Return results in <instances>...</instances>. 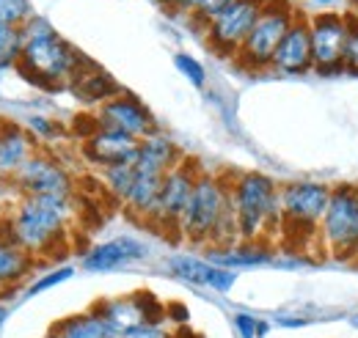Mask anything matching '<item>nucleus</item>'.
<instances>
[{
    "label": "nucleus",
    "mask_w": 358,
    "mask_h": 338,
    "mask_svg": "<svg viewBox=\"0 0 358 338\" xmlns=\"http://www.w3.org/2000/svg\"><path fill=\"white\" fill-rule=\"evenodd\" d=\"M6 316H8V308H6V305H0V328H3V322H6Z\"/></svg>",
    "instance_id": "f704fd0d"
},
{
    "label": "nucleus",
    "mask_w": 358,
    "mask_h": 338,
    "mask_svg": "<svg viewBox=\"0 0 358 338\" xmlns=\"http://www.w3.org/2000/svg\"><path fill=\"white\" fill-rule=\"evenodd\" d=\"M22 34H25V44H22V55L17 66L34 83L45 85V88L69 85L78 78V72L89 64L80 55V50H75L42 17H34L22 28Z\"/></svg>",
    "instance_id": "f257e3e1"
},
{
    "label": "nucleus",
    "mask_w": 358,
    "mask_h": 338,
    "mask_svg": "<svg viewBox=\"0 0 358 338\" xmlns=\"http://www.w3.org/2000/svg\"><path fill=\"white\" fill-rule=\"evenodd\" d=\"M124 338H174L163 325H141L133 333H127Z\"/></svg>",
    "instance_id": "473e14b6"
},
{
    "label": "nucleus",
    "mask_w": 358,
    "mask_h": 338,
    "mask_svg": "<svg viewBox=\"0 0 358 338\" xmlns=\"http://www.w3.org/2000/svg\"><path fill=\"white\" fill-rule=\"evenodd\" d=\"M47 338H52V336H47Z\"/></svg>",
    "instance_id": "58836bf2"
},
{
    "label": "nucleus",
    "mask_w": 358,
    "mask_h": 338,
    "mask_svg": "<svg viewBox=\"0 0 358 338\" xmlns=\"http://www.w3.org/2000/svg\"><path fill=\"white\" fill-rule=\"evenodd\" d=\"M169 267L182 281L196 284V286H207V289H215V292H229L237 284V272L234 270L218 267L210 258H199V256L177 254L169 258Z\"/></svg>",
    "instance_id": "f3484780"
},
{
    "label": "nucleus",
    "mask_w": 358,
    "mask_h": 338,
    "mask_svg": "<svg viewBox=\"0 0 358 338\" xmlns=\"http://www.w3.org/2000/svg\"><path fill=\"white\" fill-rule=\"evenodd\" d=\"M342 69L348 75L358 78V20L350 14V36H348V47H345V64Z\"/></svg>",
    "instance_id": "7c9ffc66"
},
{
    "label": "nucleus",
    "mask_w": 358,
    "mask_h": 338,
    "mask_svg": "<svg viewBox=\"0 0 358 338\" xmlns=\"http://www.w3.org/2000/svg\"><path fill=\"white\" fill-rule=\"evenodd\" d=\"M0 124H3V122H0Z\"/></svg>",
    "instance_id": "ea45409f"
},
{
    "label": "nucleus",
    "mask_w": 358,
    "mask_h": 338,
    "mask_svg": "<svg viewBox=\"0 0 358 338\" xmlns=\"http://www.w3.org/2000/svg\"><path fill=\"white\" fill-rule=\"evenodd\" d=\"M309 36H312V58L317 75H339L345 72V47L350 36V11H331L322 8L309 14Z\"/></svg>",
    "instance_id": "6e6552de"
},
{
    "label": "nucleus",
    "mask_w": 358,
    "mask_h": 338,
    "mask_svg": "<svg viewBox=\"0 0 358 338\" xmlns=\"http://www.w3.org/2000/svg\"><path fill=\"white\" fill-rule=\"evenodd\" d=\"M69 85H72V91L78 94V99H83V102H89V105H105L108 99H113V96L122 94V85L116 83L108 72L96 69L91 61L78 72V78Z\"/></svg>",
    "instance_id": "412c9836"
},
{
    "label": "nucleus",
    "mask_w": 358,
    "mask_h": 338,
    "mask_svg": "<svg viewBox=\"0 0 358 338\" xmlns=\"http://www.w3.org/2000/svg\"><path fill=\"white\" fill-rule=\"evenodd\" d=\"M229 210H231V179L201 170L179 223V240L210 248L215 228L221 226Z\"/></svg>",
    "instance_id": "39448f33"
},
{
    "label": "nucleus",
    "mask_w": 358,
    "mask_h": 338,
    "mask_svg": "<svg viewBox=\"0 0 358 338\" xmlns=\"http://www.w3.org/2000/svg\"><path fill=\"white\" fill-rule=\"evenodd\" d=\"M199 173H201V168L193 160H182L177 168L169 170L166 179H163V187H160V198H157L155 214H152V220L146 226H152L155 231H160L166 237L179 240V223H182V214H185L187 201L193 196Z\"/></svg>",
    "instance_id": "1a4fd4ad"
},
{
    "label": "nucleus",
    "mask_w": 358,
    "mask_h": 338,
    "mask_svg": "<svg viewBox=\"0 0 358 338\" xmlns=\"http://www.w3.org/2000/svg\"><path fill=\"white\" fill-rule=\"evenodd\" d=\"M207 258L226 270H240V267H259L273 261V251L265 242H234L229 248H210Z\"/></svg>",
    "instance_id": "4be33fe9"
},
{
    "label": "nucleus",
    "mask_w": 358,
    "mask_h": 338,
    "mask_svg": "<svg viewBox=\"0 0 358 338\" xmlns=\"http://www.w3.org/2000/svg\"><path fill=\"white\" fill-rule=\"evenodd\" d=\"M163 173H152V170H141L135 168V182L124 198V210L130 217L141 220V223H149L155 207H157V198H160V187H163Z\"/></svg>",
    "instance_id": "aec40b11"
},
{
    "label": "nucleus",
    "mask_w": 358,
    "mask_h": 338,
    "mask_svg": "<svg viewBox=\"0 0 358 338\" xmlns=\"http://www.w3.org/2000/svg\"><path fill=\"white\" fill-rule=\"evenodd\" d=\"M34 267V256L22 245L14 242L8 228L0 234V286H14L20 284Z\"/></svg>",
    "instance_id": "5701e85b"
},
{
    "label": "nucleus",
    "mask_w": 358,
    "mask_h": 338,
    "mask_svg": "<svg viewBox=\"0 0 358 338\" xmlns=\"http://www.w3.org/2000/svg\"><path fill=\"white\" fill-rule=\"evenodd\" d=\"M28 132L34 135V138H50L52 132H55V124L45 119V116H31L28 119Z\"/></svg>",
    "instance_id": "2f4dec72"
},
{
    "label": "nucleus",
    "mask_w": 358,
    "mask_h": 338,
    "mask_svg": "<svg viewBox=\"0 0 358 338\" xmlns=\"http://www.w3.org/2000/svg\"><path fill=\"white\" fill-rule=\"evenodd\" d=\"M174 66H177L179 75H185V80H187L190 85L201 88V85L207 83V72H204L201 61H196L193 55H187V52H177V55H174Z\"/></svg>",
    "instance_id": "cd10ccee"
},
{
    "label": "nucleus",
    "mask_w": 358,
    "mask_h": 338,
    "mask_svg": "<svg viewBox=\"0 0 358 338\" xmlns=\"http://www.w3.org/2000/svg\"><path fill=\"white\" fill-rule=\"evenodd\" d=\"M75 275V267H58L55 272H47V275H42L36 284H31V289H28V295H42V292H47V289H52V286H58V284H64V281H69Z\"/></svg>",
    "instance_id": "c85d7f7f"
},
{
    "label": "nucleus",
    "mask_w": 358,
    "mask_h": 338,
    "mask_svg": "<svg viewBox=\"0 0 358 338\" xmlns=\"http://www.w3.org/2000/svg\"><path fill=\"white\" fill-rule=\"evenodd\" d=\"M270 69L273 72H281V75H309V72H314L309 20L303 14H298V20L292 22V28L281 39L275 55H273Z\"/></svg>",
    "instance_id": "2eb2a0df"
},
{
    "label": "nucleus",
    "mask_w": 358,
    "mask_h": 338,
    "mask_svg": "<svg viewBox=\"0 0 358 338\" xmlns=\"http://www.w3.org/2000/svg\"><path fill=\"white\" fill-rule=\"evenodd\" d=\"M96 124L108 129H119L124 135H130L135 140H143L149 135L157 132V124H155V116L149 113V108L133 96V94H119L113 99H108L105 105H99L96 110Z\"/></svg>",
    "instance_id": "ddd939ff"
},
{
    "label": "nucleus",
    "mask_w": 358,
    "mask_h": 338,
    "mask_svg": "<svg viewBox=\"0 0 358 338\" xmlns=\"http://www.w3.org/2000/svg\"><path fill=\"white\" fill-rule=\"evenodd\" d=\"M298 20V8L289 0H265V8L251 28L243 50L237 52V66L245 72H268L273 55L278 50L281 39Z\"/></svg>",
    "instance_id": "423d86ee"
},
{
    "label": "nucleus",
    "mask_w": 358,
    "mask_h": 338,
    "mask_svg": "<svg viewBox=\"0 0 358 338\" xmlns=\"http://www.w3.org/2000/svg\"><path fill=\"white\" fill-rule=\"evenodd\" d=\"M146 256H149V248L141 240L116 237V240H108V242L94 245L89 254L83 256L80 267L86 272H113V270H122L127 264H135V261H141Z\"/></svg>",
    "instance_id": "dca6fc26"
},
{
    "label": "nucleus",
    "mask_w": 358,
    "mask_h": 338,
    "mask_svg": "<svg viewBox=\"0 0 358 338\" xmlns=\"http://www.w3.org/2000/svg\"><path fill=\"white\" fill-rule=\"evenodd\" d=\"M34 20L31 0H0V22L8 28H25Z\"/></svg>",
    "instance_id": "bb28decb"
},
{
    "label": "nucleus",
    "mask_w": 358,
    "mask_h": 338,
    "mask_svg": "<svg viewBox=\"0 0 358 338\" xmlns=\"http://www.w3.org/2000/svg\"><path fill=\"white\" fill-rule=\"evenodd\" d=\"M231 210L240 242L268 245L275 234H281V184L257 170L231 176Z\"/></svg>",
    "instance_id": "f03ea898"
},
{
    "label": "nucleus",
    "mask_w": 358,
    "mask_h": 338,
    "mask_svg": "<svg viewBox=\"0 0 358 338\" xmlns=\"http://www.w3.org/2000/svg\"><path fill=\"white\" fill-rule=\"evenodd\" d=\"M138 143L130 135L119 129L96 127L89 138H83V157L99 170L122 166V163H135L138 157Z\"/></svg>",
    "instance_id": "4468645a"
},
{
    "label": "nucleus",
    "mask_w": 358,
    "mask_h": 338,
    "mask_svg": "<svg viewBox=\"0 0 358 338\" xmlns=\"http://www.w3.org/2000/svg\"><path fill=\"white\" fill-rule=\"evenodd\" d=\"M22 196H72L75 179L52 154L34 152L25 166L11 176Z\"/></svg>",
    "instance_id": "9b49d317"
},
{
    "label": "nucleus",
    "mask_w": 358,
    "mask_h": 338,
    "mask_svg": "<svg viewBox=\"0 0 358 338\" xmlns=\"http://www.w3.org/2000/svg\"><path fill=\"white\" fill-rule=\"evenodd\" d=\"M182 160H185V157H182L177 143H174L169 135H163V132L157 129L155 135H149V138H143V140L138 143L135 168L152 170V173H163V176H166L171 168H177Z\"/></svg>",
    "instance_id": "6ab92c4d"
},
{
    "label": "nucleus",
    "mask_w": 358,
    "mask_h": 338,
    "mask_svg": "<svg viewBox=\"0 0 358 338\" xmlns=\"http://www.w3.org/2000/svg\"><path fill=\"white\" fill-rule=\"evenodd\" d=\"M34 152H36V140L28 127H20L14 122L0 124V173L3 176H14Z\"/></svg>",
    "instance_id": "a211bd4d"
},
{
    "label": "nucleus",
    "mask_w": 358,
    "mask_h": 338,
    "mask_svg": "<svg viewBox=\"0 0 358 338\" xmlns=\"http://www.w3.org/2000/svg\"><path fill=\"white\" fill-rule=\"evenodd\" d=\"M317 240L320 251L334 258L358 256V184H334Z\"/></svg>",
    "instance_id": "0eeeda50"
},
{
    "label": "nucleus",
    "mask_w": 358,
    "mask_h": 338,
    "mask_svg": "<svg viewBox=\"0 0 358 338\" xmlns=\"http://www.w3.org/2000/svg\"><path fill=\"white\" fill-rule=\"evenodd\" d=\"M116 336H127L141 325H160L166 316V308L155 300L152 292H135L133 297L105 300L94 308Z\"/></svg>",
    "instance_id": "f8f14e48"
},
{
    "label": "nucleus",
    "mask_w": 358,
    "mask_h": 338,
    "mask_svg": "<svg viewBox=\"0 0 358 338\" xmlns=\"http://www.w3.org/2000/svg\"><path fill=\"white\" fill-rule=\"evenodd\" d=\"M52 338H116V333L110 330V325L96 314H78V316H69L64 322H58L52 330Z\"/></svg>",
    "instance_id": "b1692460"
},
{
    "label": "nucleus",
    "mask_w": 358,
    "mask_h": 338,
    "mask_svg": "<svg viewBox=\"0 0 358 338\" xmlns=\"http://www.w3.org/2000/svg\"><path fill=\"white\" fill-rule=\"evenodd\" d=\"M116 338H124V336H116Z\"/></svg>",
    "instance_id": "4c0bfd02"
},
{
    "label": "nucleus",
    "mask_w": 358,
    "mask_h": 338,
    "mask_svg": "<svg viewBox=\"0 0 358 338\" xmlns=\"http://www.w3.org/2000/svg\"><path fill=\"white\" fill-rule=\"evenodd\" d=\"M234 328H237L240 338H262L268 333V325L251 314H234Z\"/></svg>",
    "instance_id": "c756f323"
},
{
    "label": "nucleus",
    "mask_w": 358,
    "mask_h": 338,
    "mask_svg": "<svg viewBox=\"0 0 358 338\" xmlns=\"http://www.w3.org/2000/svg\"><path fill=\"white\" fill-rule=\"evenodd\" d=\"M133 182H135V163H122V166H113V168L102 170V187L119 204H124Z\"/></svg>",
    "instance_id": "393cba45"
},
{
    "label": "nucleus",
    "mask_w": 358,
    "mask_h": 338,
    "mask_svg": "<svg viewBox=\"0 0 358 338\" xmlns=\"http://www.w3.org/2000/svg\"><path fill=\"white\" fill-rule=\"evenodd\" d=\"M262 8H265V0H234V3H229L218 17H213L204 25L207 44L224 58H237V52L243 50V44L251 34V28L257 25Z\"/></svg>",
    "instance_id": "9d476101"
},
{
    "label": "nucleus",
    "mask_w": 358,
    "mask_h": 338,
    "mask_svg": "<svg viewBox=\"0 0 358 338\" xmlns=\"http://www.w3.org/2000/svg\"><path fill=\"white\" fill-rule=\"evenodd\" d=\"M334 184L325 182H287L281 184V237L303 248V242H314L320 251V223L328 210Z\"/></svg>",
    "instance_id": "20e7f679"
},
{
    "label": "nucleus",
    "mask_w": 358,
    "mask_h": 338,
    "mask_svg": "<svg viewBox=\"0 0 358 338\" xmlns=\"http://www.w3.org/2000/svg\"><path fill=\"white\" fill-rule=\"evenodd\" d=\"M163 3H166V8H171V11H177V14H190V17H196L204 0H163Z\"/></svg>",
    "instance_id": "72a5a7b5"
},
{
    "label": "nucleus",
    "mask_w": 358,
    "mask_h": 338,
    "mask_svg": "<svg viewBox=\"0 0 358 338\" xmlns=\"http://www.w3.org/2000/svg\"><path fill=\"white\" fill-rule=\"evenodd\" d=\"M72 196H25L8 217V234L34 256H52L66 237Z\"/></svg>",
    "instance_id": "7ed1b4c3"
},
{
    "label": "nucleus",
    "mask_w": 358,
    "mask_h": 338,
    "mask_svg": "<svg viewBox=\"0 0 358 338\" xmlns=\"http://www.w3.org/2000/svg\"><path fill=\"white\" fill-rule=\"evenodd\" d=\"M314 3H320V6H331L334 0H314Z\"/></svg>",
    "instance_id": "c9c22d12"
},
{
    "label": "nucleus",
    "mask_w": 358,
    "mask_h": 338,
    "mask_svg": "<svg viewBox=\"0 0 358 338\" xmlns=\"http://www.w3.org/2000/svg\"><path fill=\"white\" fill-rule=\"evenodd\" d=\"M22 44H25V34L22 28H3L0 31V69L6 66H17L20 55H22Z\"/></svg>",
    "instance_id": "a878e982"
},
{
    "label": "nucleus",
    "mask_w": 358,
    "mask_h": 338,
    "mask_svg": "<svg viewBox=\"0 0 358 338\" xmlns=\"http://www.w3.org/2000/svg\"><path fill=\"white\" fill-rule=\"evenodd\" d=\"M3 28H6V25H3V22H0V31H3Z\"/></svg>",
    "instance_id": "e433bc0d"
}]
</instances>
